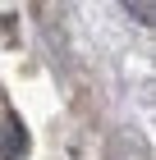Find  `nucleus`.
Masks as SVG:
<instances>
[{"mask_svg": "<svg viewBox=\"0 0 156 160\" xmlns=\"http://www.w3.org/2000/svg\"><path fill=\"white\" fill-rule=\"evenodd\" d=\"M0 142H5V156H19V151H23V133H19V123H5Z\"/></svg>", "mask_w": 156, "mask_h": 160, "instance_id": "nucleus-1", "label": "nucleus"}]
</instances>
